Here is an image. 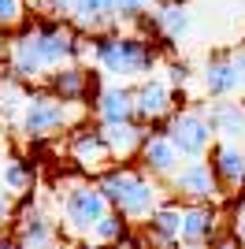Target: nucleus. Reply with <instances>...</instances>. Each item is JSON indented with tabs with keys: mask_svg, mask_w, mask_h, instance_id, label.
Returning <instances> with one entry per match:
<instances>
[{
	"mask_svg": "<svg viewBox=\"0 0 245 249\" xmlns=\"http://www.w3.org/2000/svg\"><path fill=\"white\" fill-rule=\"evenodd\" d=\"M56 197H60V227L67 238H86L89 242L93 227L101 223V216L108 212V197L97 186V178L74 175V178H56Z\"/></svg>",
	"mask_w": 245,
	"mask_h": 249,
	"instance_id": "obj_4",
	"label": "nucleus"
},
{
	"mask_svg": "<svg viewBox=\"0 0 245 249\" xmlns=\"http://www.w3.org/2000/svg\"><path fill=\"white\" fill-rule=\"evenodd\" d=\"M223 212L215 201H182V231L178 242L186 246H212V238L223 231Z\"/></svg>",
	"mask_w": 245,
	"mask_h": 249,
	"instance_id": "obj_12",
	"label": "nucleus"
},
{
	"mask_svg": "<svg viewBox=\"0 0 245 249\" xmlns=\"http://www.w3.org/2000/svg\"><path fill=\"white\" fill-rule=\"evenodd\" d=\"M56 15L67 19L74 30L86 34V37H97V34H108V30L119 26L115 0H60Z\"/></svg>",
	"mask_w": 245,
	"mask_h": 249,
	"instance_id": "obj_11",
	"label": "nucleus"
},
{
	"mask_svg": "<svg viewBox=\"0 0 245 249\" xmlns=\"http://www.w3.org/2000/svg\"><path fill=\"white\" fill-rule=\"evenodd\" d=\"M186 156L178 153V145L171 142V134L163 130V126H156V130H149L141 142V153H138V164L149 171L153 178H160V182H167V178L175 175V167L182 164Z\"/></svg>",
	"mask_w": 245,
	"mask_h": 249,
	"instance_id": "obj_14",
	"label": "nucleus"
},
{
	"mask_svg": "<svg viewBox=\"0 0 245 249\" xmlns=\"http://www.w3.org/2000/svg\"><path fill=\"white\" fill-rule=\"evenodd\" d=\"M230 231L238 234V242L245 246V190H238V197H234V208H230Z\"/></svg>",
	"mask_w": 245,
	"mask_h": 249,
	"instance_id": "obj_26",
	"label": "nucleus"
},
{
	"mask_svg": "<svg viewBox=\"0 0 245 249\" xmlns=\"http://www.w3.org/2000/svg\"><path fill=\"white\" fill-rule=\"evenodd\" d=\"M34 86H26L22 78H15V74L0 63V115L8 119V115H19V108L26 104V97H30Z\"/></svg>",
	"mask_w": 245,
	"mask_h": 249,
	"instance_id": "obj_22",
	"label": "nucleus"
},
{
	"mask_svg": "<svg viewBox=\"0 0 245 249\" xmlns=\"http://www.w3.org/2000/svg\"><path fill=\"white\" fill-rule=\"evenodd\" d=\"M160 71H167L163 78L171 82L175 93H178V89H186V86H190V78H193V67H190L186 60H167V63H160Z\"/></svg>",
	"mask_w": 245,
	"mask_h": 249,
	"instance_id": "obj_25",
	"label": "nucleus"
},
{
	"mask_svg": "<svg viewBox=\"0 0 245 249\" xmlns=\"http://www.w3.org/2000/svg\"><path fill=\"white\" fill-rule=\"evenodd\" d=\"M141 227L145 246H178V231H182V201L178 197H163L160 205L149 212Z\"/></svg>",
	"mask_w": 245,
	"mask_h": 249,
	"instance_id": "obj_18",
	"label": "nucleus"
},
{
	"mask_svg": "<svg viewBox=\"0 0 245 249\" xmlns=\"http://www.w3.org/2000/svg\"><path fill=\"white\" fill-rule=\"evenodd\" d=\"M63 227H60V212H52L45 201L37 197H22V205L15 208V216H11V242H19V246H52V242H60Z\"/></svg>",
	"mask_w": 245,
	"mask_h": 249,
	"instance_id": "obj_5",
	"label": "nucleus"
},
{
	"mask_svg": "<svg viewBox=\"0 0 245 249\" xmlns=\"http://www.w3.org/2000/svg\"><path fill=\"white\" fill-rule=\"evenodd\" d=\"M0 182H4V190H11L15 197H26V194H34L37 171H34V164H30V160H22V156H4Z\"/></svg>",
	"mask_w": 245,
	"mask_h": 249,
	"instance_id": "obj_21",
	"label": "nucleus"
},
{
	"mask_svg": "<svg viewBox=\"0 0 245 249\" xmlns=\"http://www.w3.org/2000/svg\"><path fill=\"white\" fill-rule=\"evenodd\" d=\"M30 22L26 0H0V34H15Z\"/></svg>",
	"mask_w": 245,
	"mask_h": 249,
	"instance_id": "obj_23",
	"label": "nucleus"
},
{
	"mask_svg": "<svg viewBox=\"0 0 245 249\" xmlns=\"http://www.w3.org/2000/svg\"><path fill=\"white\" fill-rule=\"evenodd\" d=\"M0 149H4V134H0Z\"/></svg>",
	"mask_w": 245,
	"mask_h": 249,
	"instance_id": "obj_29",
	"label": "nucleus"
},
{
	"mask_svg": "<svg viewBox=\"0 0 245 249\" xmlns=\"http://www.w3.org/2000/svg\"><path fill=\"white\" fill-rule=\"evenodd\" d=\"M86 63L97 67L104 78H115V82H141L145 74L160 71L163 52L149 34L115 26V30H108V34L89 37V56H86Z\"/></svg>",
	"mask_w": 245,
	"mask_h": 249,
	"instance_id": "obj_1",
	"label": "nucleus"
},
{
	"mask_svg": "<svg viewBox=\"0 0 245 249\" xmlns=\"http://www.w3.org/2000/svg\"><path fill=\"white\" fill-rule=\"evenodd\" d=\"M167 190L178 201H219L223 197V186H219L208 156H186L182 164L175 167V175L167 178Z\"/></svg>",
	"mask_w": 245,
	"mask_h": 249,
	"instance_id": "obj_8",
	"label": "nucleus"
},
{
	"mask_svg": "<svg viewBox=\"0 0 245 249\" xmlns=\"http://www.w3.org/2000/svg\"><path fill=\"white\" fill-rule=\"evenodd\" d=\"M178 108V93L171 89V82L163 74H145L134 86V119L145 126H163L167 115Z\"/></svg>",
	"mask_w": 245,
	"mask_h": 249,
	"instance_id": "obj_10",
	"label": "nucleus"
},
{
	"mask_svg": "<svg viewBox=\"0 0 245 249\" xmlns=\"http://www.w3.org/2000/svg\"><path fill=\"white\" fill-rule=\"evenodd\" d=\"M208 123H212L215 138H230V142H245V101H227V97H212L204 104Z\"/></svg>",
	"mask_w": 245,
	"mask_h": 249,
	"instance_id": "obj_20",
	"label": "nucleus"
},
{
	"mask_svg": "<svg viewBox=\"0 0 245 249\" xmlns=\"http://www.w3.org/2000/svg\"><path fill=\"white\" fill-rule=\"evenodd\" d=\"M208 164H212L215 178L223 194H238L245 190V142H230V138H215L208 149Z\"/></svg>",
	"mask_w": 245,
	"mask_h": 249,
	"instance_id": "obj_13",
	"label": "nucleus"
},
{
	"mask_svg": "<svg viewBox=\"0 0 245 249\" xmlns=\"http://www.w3.org/2000/svg\"><path fill=\"white\" fill-rule=\"evenodd\" d=\"M242 63H245V49H242Z\"/></svg>",
	"mask_w": 245,
	"mask_h": 249,
	"instance_id": "obj_30",
	"label": "nucleus"
},
{
	"mask_svg": "<svg viewBox=\"0 0 245 249\" xmlns=\"http://www.w3.org/2000/svg\"><path fill=\"white\" fill-rule=\"evenodd\" d=\"M97 186L104 190V197L115 212L130 219V223H145L149 212L160 205L163 197H171V190L163 186L160 178H153L141 164H130V160H119L108 171L97 175Z\"/></svg>",
	"mask_w": 245,
	"mask_h": 249,
	"instance_id": "obj_2",
	"label": "nucleus"
},
{
	"mask_svg": "<svg viewBox=\"0 0 245 249\" xmlns=\"http://www.w3.org/2000/svg\"><path fill=\"white\" fill-rule=\"evenodd\" d=\"M97 86L101 82H97V74H93V67L86 60L63 63L56 71H49V78H45V89H52L56 97H63V101H86V104H89Z\"/></svg>",
	"mask_w": 245,
	"mask_h": 249,
	"instance_id": "obj_16",
	"label": "nucleus"
},
{
	"mask_svg": "<svg viewBox=\"0 0 245 249\" xmlns=\"http://www.w3.org/2000/svg\"><path fill=\"white\" fill-rule=\"evenodd\" d=\"M4 52H8V34H0V63H4Z\"/></svg>",
	"mask_w": 245,
	"mask_h": 249,
	"instance_id": "obj_28",
	"label": "nucleus"
},
{
	"mask_svg": "<svg viewBox=\"0 0 245 249\" xmlns=\"http://www.w3.org/2000/svg\"><path fill=\"white\" fill-rule=\"evenodd\" d=\"M163 130L171 134V142L178 145L182 156H208V149H212V142H215V130H212V123H208V112L197 108V104L175 108V112L167 115Z\"/></svg>",
	"mask_w": 245,
	"mask_h": 249,
	"instance_id": "obj_6",
	"label": "nucleus"
},
{
	"mask_svg": "<svg viewBox=\"0 0 245 249\" xmlns=\"http://www.w3.org/2000/svg\"><path fill=\"white\" fill-rule=\"evenodd\" d=\"M97 126H101V134H104V142H108V149H112L115 160H138L145 134L153 130V126L138 123V119H122V123H97Z\"/></svg>",
	"mask_w": 245,
	"mask_h": 249,
	"instance_id": "obj_19",
	"label": "nucleus"
},
{
	"mask_svg": "<svg viewBox=\"0 0 245 249\" xmlns=\"http://www.w3.org/2000/svg\"><path fill=\"white\" fill-rule=\"evenodd\" d=\"M93 119L97 123H122L134 119V86L130 82H101L93 89Z\"/></svg>",
	"mask_w": 245,
	"mask_h": 249,
	"instance_id": "obj_17",
	"label": "nucleus"
},
{
	"mask_svg": "<svg viewBox=\"0 0 245 249\" xmlns=\"http://www.w3.org/2000/svg\"><path fill=\"white\" fill-rule=\"evenodd\" d=\"M201 89L208 97H238L245 93V63L242 49H223L212 52L201 67Z\"/></svg>",
	"mask_w": 245,
	"mask_h": 249,
	"instance_id": "obj_9",
	"label": "nucleus"
},
{
	"mask_svg": "<svg viewBox=\"0 0 245 249\" xmlns=\"http://www.w3.org/2000/svg\"><path fill=\"white\" fill-rule=\"evenodd\" d=\"M67 160H71V167L78 175H89V178H97L101 171H108L112 164H119L97 123L93 126L82 123V126H74L71 134H67Z\"/></svg>",
	"mask_w": 245,
	"mask_h": 249,
	"instance_id": "obj_7",
	"label": "nucleus"
},
{
	"mask_svg": "<svg viewBox=\"0 0 245 249\" xmlns=\"http://www.w3.org/2000/svg\"><path fill=\"white\" fill-rule=\"evenodd\" d=\"M156 0H115V8H119V26H141L145 15L153 11Z\"/></svg>",
	"mask_w": 245,
	"mask_h": 249,
	"instance_id": "obj_24",
	"label": "nucleus"
},
{
	"mask_svg": "<svg viewBox=\"0 0 245 249\" xmlns=\"http://www.w3.org/2000/svg\"><path fill=\"white\" fill-rule=\"evenodd\" d=\"M86 112H89L86 101H63L52 89H37L34 86L26 104L15 115V126H19V134L26 142L45 145L52 138H63V134H71L74 126H82L86 123Z\"/></svg>",
	"mask_w": 245,
	"mask_h": 249,
	"instance_id": "obj_3",
	"label": "nucleus"
},
{
	"mask_svg": "<svg viewBox=\"0 0 245 249\" xmlns=\"http://www.w3.org/2000/svg\"><path fill=\"white\" fill-rule=\"evenodd\" d=\"M11 216H15V194L4 190V182H0V231L11 227Z\"/></svg>",
	"mask_w": 245,
	"mask_h": 249,
	"instance_id": "obj_27",
	"label": "nucleus"
},
{
	"mask_svg": "<svg viewBox=\"0 0 245 249\" xmlns=\"http://www.w3.org/2000/svg\"><path fill=\"white\" fill-rule=\"evenodd\" d=\"M141 26H149L160 37V45H178L193 26V15L186 8V0H156Z\"/></svg>",
	"mask_w": 245,
	"mask_h": 249,
	"instance_id": "obj_15",
	"label": "nucleus"
}]
</instances>
